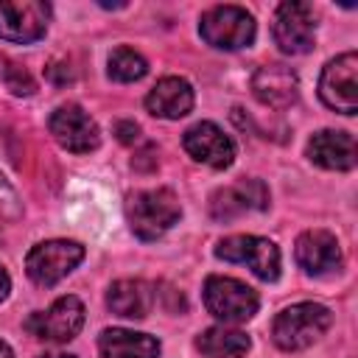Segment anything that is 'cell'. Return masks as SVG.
<instances>
[{
  "label": "cell",
  "instance_id": "1",
  "mask_svg": "<svg viewBox=\"0 0 358 358\" xmlns=\"http://www.w3.org/2000/svg\"><path fill=\"white\" fill-rule=\"evenodd\" d=\"M330 324H333L330 308H324L319 302H296L277 313V319L271 324V338L280 350L299 352V350L310 347L313 341H319Z\"/></svg>",
  "mask_w": 358,
  "mask_h": 358
},
{
  "label": "cell",
  "instance_id": "2",
  "mask_svg": "<svg viewBox=\"0 0 358 358\" xmlns=\"http://www.w3.org/2000/svg\"><path fill=\"white\" fill-rule=\"evenodd\" d=\"M179 215H182L179 199L168 187L137 190L126 199V218L140 241H157L179 221Z\"/></svg>",
  "mask_w": 358,
  "mask_h": 358
},
{
  "label": "cell",
  "instance_id": "3",
  "mask_svg": "<svg viewBox=\"0 0 358 358\" xmlns=\"http://www.w3.org/2000/svg\"><path fill=\"white\" fill-rule=\"evenodd\" d=\"M204 308L224 324H241L257 313L260 296L252 285H246L235 277L213 274L204 282Z\"/></svg>",
  "mask_w": 358,
  "mask_h": 358
},
{
  "label": "cell",
  "instance_id": "4",
  "mask_svg": "<svg viewBox=\"0 0 358 358\" xmlns=\"http://www.w3.org/2000/svg\"><path fill=\"white\" fill-rule=\"evenodd\" d=\"M201 39L218 50H241L255 39V17L241 6H213L199 22Z\"/></svg>",
  "mask_w": 358,
  "mask_h": 358
},
{
  "label": "cell",
  "instance_id": "5",
  "mask_svg": "<svg viewBox=\"0 0 358 358\" xmlns=\"http://www.w3.org/2000/svg\"><path fill=\"white\" fill-rule=\"evenodd\" d=\"M84 260V246L78 241H64V238H53V241H42L36 243L28 257H25V271L36 285H56L59 280H64L78 263Z\"/></svg>",
  "mask_w": 358,
  "mask_h": 358
},
{
  "label": "cell",
  "instance_id": "6",
  "mask_svg": "<svg viewBox=\"0 0 358 358\" xmlns=\"http://www.w3.org/2000/svg\"><path fill=\"white\" fill-rule=\"evenodd\" d=\"M355 73H358L355 50H347L330 59L319 76V98L341 115H355L358 112V76Z\"/></svg>",
  "mask_w": 358,
  "mask_h": 358
},
{
  "label": "cell",
  "instance_id": "7",
  "mask_svg": "<svg viewBox=\"0 0 358 358\" xmlns=\"http://www.w3.org/2000/svg\"><path fill=\"white\" fill-rule=\"evenodd\" d=\"M215 257L227 260V263H246L260 280L274 282L280 277V249L274 241L268 238H257V235H229L224 241H218L215 246Z\"/></svg>",
  "mask_w": 358,
  "mask_h": 358
},
{
  "label": "cell",
  "instance_id": "8",
  "mask_svg": "<svg viewBox=\"0 0 358 358\" xmlns=\"http://www.w3.org/2000/svg\"><path fill=\"white\" fill-rule=\"evenodd\" d=\"M271 36H274V45L288 56L308 53L316 42V14H313V8L308 3H282V6H277Z\"/></svg>",
  "mask_w": 358,
  "mask_h": 358
},
{
  "label": "cell",
  "instance_id": "9",
  "mask_svg": "<svg viewBox=\"0 0 358 358\" xmlns=\"http://www.w3.org/2000/svg\"><path fill=\"white\" fill-rule=\"evenodd\" d=\"M50 6L42 0H0V39L31 45L45 36Z\"/></svg>",
  "mask_w": 358,
  "mask_h": 358
},
{
  "label": "cell",
  "instance_id": "10",
  "mask_svg": "<svg viewBox=\"0 0 358 358\" xmlns=\"http://www.w3.org/2000/svg\"><path fill=\"white\" fill-rule=\"evenodd\" d=\"M48 129L53 134V140L73 151V154H90L101 145V129L98 123L78 106V103H62L53 109Z\"/></svg>",
  "mask_w": 358,
  "mask_h": 358
},
{
  "label": "cell",
  "instance_id": "11",
  "mask_svg": "<svg viewBox=\"0 0 358 358\" xmlns=\"http://www.w3.org/2000/svg\"><path fill=\"white\" fill-rule=\"evenodd\" d=\"M28 333L42 338V341H53V344H67L70 338L78 336V330L84 327V305L78 296H59L48 310L34 313L25 322Z\"/></svg>",
  "mask_w": 358,
  "mask_h": 358
},
{
  "label": "cell",
  "instance_id": "12",
  "mask_svg": "<svg viewBox=\"0 0 358 358\" xmlns=\"http://www.w3.org/2000/svg\"><path fill=\"white\" fill-rule=\"evenodd\" d=\"M185 151L196 159V162H204L210 168H229L232 159H235V143L229 140V134H224L221 126H215L213 120H199L193 123L185 137Z\"/></svg>",
  "mask_w": 358,
  "mask_h": 358
},
{
  "label": "cell",
  "instance_id": "13",
  "mask_svg": "<svg viewBox=\"0 0 358 358\" xmlns=\"http://www.w3.org/2000/svg\"><path fill=\"white\" fill-rule=\"evenodd\" d=\"M294 257H296L302 271H308L313 277H324V274L338 271V266H341V246H338L333 232H327V229H308V232H302L296 238Z\"/></svg>",
  "mask_w": 358,
  "mask_h": 358
},
{
  "label": "cell",
  "instance_id": "14",
  "mask_svg": "<svg viewBox=\"0 0 358 358\" xmlns=\"http://www.w3.org/2000/svg\"><path fill=\"white\" fill-rule=\"evenodd\" d=\"M268 207V190L260 179H241L229 187H221L210 199V213L218 221H229L246 210H266Z\"/></svg>",
  "mask_w": 358,
  "mask_h": 358
},
{
  "label": "cell",
  "instance_id": "15",
  "mask_svg": "<svg viewBox=\"0 0 358 358\" xmlns=\"http://www.w3.org/2000/svg\"><path fill=\"white\" fill-rule=\"evenodd\" d=\"M252 92L271 109H288L299 95V78L285 64H263L252 76Z\"/></svg>",
  "mask_w": 358,
  "mask_h": 358
},
{
  "label": "cell",
  "instance_id": "16",
  "mask_svg": "<svg viewBox=\"0 0 358 358\" xmlns=\"http://www.w3.org/2000/svg\"><path fill=\"white\" fill-rule=\"evenodd\" d=\"M355 157V140L347 131L322 129L308 140V159L324 171H350Z\"/></svg>",
  "mask_w": 358,
  "mask_h": 358
},
{
  "label": "cell",
  "instance_id": "17",
  "mask_svg": "<svg viewBox=\"0 0 358 358\" xmlns=\"http://www.w3.org/2000/svg\"><path fill=\"white\" fill-rule=\"evenodd\" d=\"M145 109L154 117L179 120L193 109V87L179 76H165L157 87L145 95Z\"/></svg>",
  "mask_w": 358,
  "mask_h": 358
},
{
  "label": "cell",
  "instance_id": "18",
  "mask_svg": "<svg viewBox=\"0 0 358 358\" xmlns=\"http://www.w3.org/2000/svg\"><path fill=\"white\" fill-rule=\"evenodd\" d=\"M98 350H101V358H157L159 341L148 333L109 327L98 336Z\"/></svg>",
  "mask_w": 358,
  "mask_h": 358
},
{
  "label": "cell",
  "instance_id": "19",
  "mask_svg": "<svg viewBox=\"0 0 358 358\" xmlns=\"http://www.w3.org/2000/svg\"><path fill=\"white\" fill-rule=\"evenodd\" d=\"M106 305L123 319H145L154 305V291L145 280H117L106 291Z\"/></svg>",
  "mask_w": 358,
  "mask_h": 358
},
{
  "label": "cell",
  "instance_id": "20",
  "mask_svg": "<svg viewBox=\"0 0 358 358\" xmlns=\"http://www.w3.org/2000/svg\"><path fill=\"white\" fill-rule=\"evenodd\" d=\"M196 347L207 358H238V355H246V350L252 347V341H249L246 333H241L235 327L215 324V327H207L196 338Z\"/></svg>",
  "mask_w": 358,
  "mask_h": 358
},
{
  "label": "cell",
  "instance_id": "21",
  "mask_svg": "<svg viewBox=\"0 0 358 358\" xmlns=\"http://www.w3.org/2000/svg\"><path fill=\"white\" fill-rule=\"evenodd\" d=\"M145 73H148V62L137 50L123 45L109 53V78L129 84V81H140Z\"/></svg>",
  "mask_w": 358,
  "mask_h": 358
},
{
  "label": "cell",
  "instance_id": "22",
  "mask_svg": "<svg viewBox=\"0 0 358 358\" xmlns=\"http://www.w3.org/2000/svg\"><path fill=\"white\" fill-rule=\"evenodd\" d=\"M0 81L6 84V90L11 95H34V90H36V81L31 78V73L3 53H0Z\"/></svg>",
  "mask_w": 358,
  "mask_h": 358
},
{
  "label": "cell",
  "instance_id": "23",
  "mask_svg": "<svg viewBox=\"0 0 358 358\" xmlns=\"http://www.w3.org/2000/svg\"><path fill=\"white\" fill-rule=\"evenodd\" d=\"M20 215H22V201H20L17 190L11 187V182L0 173V218L17 221Z\"/></svg>",
  "mask_w": 358,
  "mask_h": 358
},
{
  "label": "cell",
  "instance_id": "24",
  "mask_svg": "<svg viewBox=\"0 0 358 358\" xmlns=\"http://www.w3.org/2000/svg\"><path fill=\"white\" fill-rule=\"evenodd\" d=\"M115 131H117V140H120V143H134L137 134H140V126L131 123V120H123V123L115 126Z\"/></svg>",
  "mask_w": 358,
  "mask_h": 358
},
{
  "label": "cell",
  "instance_id": "25",
  "mask_svg": "<svg viewBox=\"0 0 358 358\" xmlns=\"http://www.w3.org/2000/svg\"><path fill=\"white\" fill-rule=\"evenodd\" d=\"M8 291H11V277H8V271L0 266V302L8 296Z\"/></svg>",
  "mask_w": 358,
  "mask_h": 358
},
{
  "label": "cell",
  "instance_id": "26",
  "mask_svg": "<svg viewBox=\"0 0 358 358\" xmlns=\"http://www.w3.org/2000/svg\"><path fill=\"white\" fill-rule=\"evenodd\" d=\"M0 358H14V352H11V347H8V344H6L3 338H0Z\"/></svg>",
  "mask_w": 358,
  "mask_h": 358
},
{
  "label": "cell",
  "instance_id": "27",
  "mask_svg": "<svg viewBox=\"0 0 358 358\" xmlns=\"http://www.w3.org/2000/svg\"><path fill=\"white\" fill-rule=\"evenodd\" d=\"M42 358H76V355H67V352H59V355H42Z\"/></svg>",
  "mask_w": 358,
  "mask_h": 358
}]
</instances>
